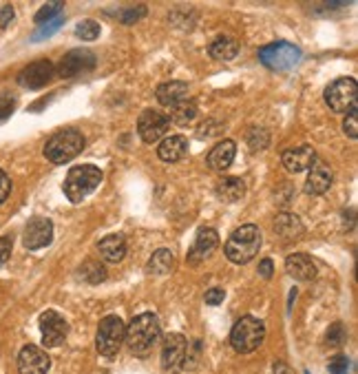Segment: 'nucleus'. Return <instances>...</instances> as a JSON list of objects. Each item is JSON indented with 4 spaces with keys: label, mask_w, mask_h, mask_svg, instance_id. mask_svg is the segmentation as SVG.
I'll return each mask as SVG.
<instances>
[{
    "label": "nucleus",
    "mask_w": 358,
    "mask_h": 374,
    "mask_svg": "<svg viewBox=\"0 0 358 374\" xmlns=\"http://www.w3.org/2000/svg\"><path fill=\"white\" fill-rule=\"evenodd\" d=\"M159 334H162V328H159L155 312H142L126 326L124 341L135 357H148L159 341Z\"/></svg>",
    "instance_id": "1"
},
{
    "label": "nucleus",
    "mask_w": 358,
    "mask_h": 374,
    "mask_svg": "<svg viewBox=\"0 0 358 374\" xmlns=\"http://www.w3.org/2000/svg\"><path fill=\"white\" fill-rule=\"evenodd\" d=\"M259 248H261V231L254 224L239 226V229L226 242V257L232 264H248L252 261Z\"/></svg>",
    "instance_id": "2"
},
{
    "label": "nucleus",
    "mask_w": 358,
    "mask_h": 374,
    "mask_svg": "<svg viewBox=\"0 0 358 374\" xmlns=\"http://www.w3.org/2000/svg\"><path fill=\"white\" fill-rule=\"evenodd\" d=\"M99 182H102V171L93 164H82L75 166V169L69 171L67 180H64V195L69 198V202H82L91 195Z\"/></svg>",
    "instance_id": "3"
},
{
    "label": "nucleus",
    "mask_w": 358,
    "mask_h": 374,
    "mask_svg": "<svg viewBox=\"0 0 358 374\" xmlns=\"http://www.w3.org/2000/svg\"><path fill=\"white\" fill-rule=\"evenodd\" d=\"M84 149V137L77 129H64L51 135V140L45 144V157L53 164L71 162Z\"/></svg>",
    "instance_id": "4"
},
{
    "label": "nucleus",
    "mask_w": 358,
    "mask_h": 374,
    "mask_svg": "<svg viewBox=\"0 0 358 374\" xmlns=\"http://www.w3.org/2000/svg\"><path fill=\"white\" fill-rule=\"evenodd\" d=\"M301 58H303L301 49L285 40H278L259 49V60L267 69H272V71H290V69H294L301 62Z\"/></svg>",
    "instance_id": "5"
},
{
    "label": "nucleus",
    "mask_w": 358,
    "mask_h": 374,
    "mask_svg": "<svg viewBox=\"0 0 358 374\" xmlns=\"http://www.w3.org/2000/svg\"><path fill=\"white\" fill-rule=\"evenodd\" d=\"M263 339H265V326L263 321H259L254 317H241L230 332L232 348L241 354L254 352L263 343Z\"/></svg>",
    "instance_id": "6"
},
{
    "label": "nucleus",
    "mask_w": 358,
    "mask_h": 374,
    "mask_svg": "<svg viewBox=\"0 0 358 374\" xmlns=\"http://www.w3.org/2000/svg\"><path fill=\"white\" fill-rule=\"evenodd\" d=\"M124 334L126 326L124 321L115 317V314H108L97 326V337H95V348L102 357H115L124 343Z\"/></svg>",
    "instance_id": "7"
},
{
    "label": "nucleus",
    "mask_w": 358,
    "mask_h": 374,
    "mask_svg": "<svg viewBox=\"0 0 358 374\" xmlns=\"http://www.w3.org/2000/svg\"><path fill=\"white\" fill-rule=\"evenodd\" d=\"M356 97H358V86L354 78H338V80H334L325 89V102L336 113L352 111L356 106Z\"/></svg>",
    "instance_id": "8"
},
{
    "label": "nucleus",
    "mask_w": 358,
    "mask_h": 374,
    "mask_svg": "<svg viewBox=\"0 0 358 374\" xmlns=\"http://www.w3.org/2000/svg\"><path fill=\"white\" fill-rule=\"evenodd\" d=\"M171 129V120L153 109H146L137 120V133L146 144H155L159 140H164V135Z\"/></svg>",
    "instance_id": "9"
},
{
    "label": "nucleus",
    "mask_w": 358,
    "mask_h": 374,
    "mask_svg": "<svg viewBox=\"0 0 358 374\" xmlns=\"http://www.w3.org/2000/svg\"><path fill=\"white\" fill-rule=\"evenodd\" d=\"M40 332H43V346L45 348H58L67 339L69 323L64 317L56 310H47L40 314Z\"/></svg>",
    "instance_id": "10"
},
{
    "label": "nucleus",
    "mask_w": 358,
    "mask_h": 374,
    "mask_svg": "<svg viewBox=\"0 0 358 374\" xmlns=\"http://www.w3.org/2000/svg\"><path fill=\"white\" fill-rule=\"evenodd\" d=\"M93 67H95V56L88 51V49H73V51H69L62 60H60L58 75L69 80V78L91 71Z\"/></svg>",
    "instance_id": "11"
},
{
    "label": "nucleus",
    "mask_w": 358,
    "mask_h": 374,
    "mask_svg": "<svg viewBox=\"0 0 358 374\" xmlns=\"http://www.w3.org/2000/svg\"><path fill=\"white\" fill-rule=\"evenodd\" d=\"M53 239V224L47 218H34L29 220V224L25 226L23 233V244L29 250H40L49 246Z\"/></svg>",
    "instance_id": "12"
},
{
    "label": "nucleus",
    "mask_w": 358,
    "mask_h": 374,
    "mask_svg": "<svg viewBox=\"0 0 358 374\" xmlns=\"http://www.w3.org/2000/svg\"><path fill=\"white\" fill-rule=\"evenodd\" d=\"M51 368L49 354L38 346H25L18 352V372L20 374H47Z\"/></svg>",
    "instance_id": "13"
},
{
    "label": "nucleus",
    "mask_w": 358,
    "mask_h": 374,
    "mask_svg": "<svg viewBox=\"0 0 358 374\" xmlns=\"http://www.w3.org/2000/svg\"><path fill=\"white\" fill-rule=\"evenodd\" d=\"M53 73H56V67L51 65V60H36L20 71L18 82H20V86L38 91V89L47 86V82L51 80Z\"/></svg>",
    "instance_id": "14"
},
{
    "label": "nucleus",
    "mask_w": 358,
    "mask_h": 374,
    "mask_svg": "<svg viewBox=\"0 0 358 374\" xmlns=\"http://www.w3.org/2000/svg\"><path fill=\"white\" fill-rule=\"evenodd\" d=\"M186 352H188V339L184 334H177V332L166 334L164 348H162V366L166 370H177L182 366Z\"/></svg>",
    "instance_id": "15"
},
{
    "label": "nucleus",
    "mask_w": 358,
    "mask_h": 374,
    "mask_svg": "<svg viewBox=\"0 0 358 374\" xmlns=\"http://www.w3.org/2000/svg\"><path fill=\"white\" fill-rule=\"evenodd\" d=\"M217 246H219V235H217V231H213V229H202V231L197 233L191 253H188V264H191V266H199L204 259H208L217 250Z\"/></svg>",
    "instance_id": "16"
},
{
    "label": "nucleus",
    "mask_w": 358,
    "mask_h": 374,
    "mask_svg": "<svg viewBox=\"0 0 358 374\" xmlns=\"http://www.w3.org/2000/svg\"><path fill=\"white\" fill-rule=\"evenodd\" d=\"M316 164V151L312 146H296L283 153V166L290 173H301V171H310Z\"/></svg>",
    "instance_id": "17"
},
{
    "label": "nucleus",
    "mask_w": 358,
    "mask_h": 374,
    "mask_svg": "<svg viewBox=\"0 0 358 374\" xmlns=\"http://www.w3.org/2000/svg\"><path fill=\"white\" fill-rule=\"evenodd\" d=\"M285 272L296 281H310L316 277V266L310 255L294 253L285 259Z\"/></svg>",
    "instance_id": "18"
},
{
    "label": "nucleus",
    "mask_w": 358,
    "mask_h": 374,
    "mask_svg": "<svg viewBox=\"0 0 358 374\" xmlns=\"http://www.w3.org/2000/svg\"><path fill=\"white\" fill-rule=\"evenodd\" d=\"M157 155L162 162H179L188 155V140L184 135H168L162 140L157 149Z\"/></svg>",
    "instance_id": "19"
},
{
    "label": "nucleus",
    "mask_w": 358,
    "mask_h": 374,
    "mask_svg": "<svg viewBox=\"0 0 358 374\" xmlns=\"http://www.w3.org/2000/svg\"><path fill=\"white\" fill-rule=\"evenodd\" d=\"M332 186V169L325 164H314L310 175L305 180V193L307 195H323Z\"/></svg>",
    "instance_id": "20"
},
{
    "label": "nucleus",
    "mask_w": 358,
    "mask_h": 374,
    "mask_svg": "<svg viewBox=\"0 0 358 374\" xmlns=\"http://www.w3.org/2000/svg\"><path fill=\"white\" fill-rule=\"evenodd\" d=\"M235 153H237L235 142H232V140H222L219 144L213 146V151H211V153H208V166H211L213 171L222 173V171H226L228 166L232 164Z\"/></svg>",
    "instance_id": "21"
},
{
    "label": "nucleus",
    "mask_w": 358,
    "mask_h": 374,
    "mask_svg": "<svg viewBox=\"0 0 358 374\" xmlns=\"http://www.w3.org/2000/svg\"><path fill=\"white\" fill-rule=\"evenodd\" d=\"M99 255L104 257L108 264H117L124 259L126 255V239L124 235H108L102 242H99Z\"/></svg>",
    "instance_id": "22"
},
{
    "label": "nucleus",
    "mask_w": 358,
    "mask_h": 374,
    "mask_svg": "<svg viewBox=\"0 0 358 374\" xmlns=\"http://www.w3.org/2000/svg\"><path fill=\"white\" fill-rule=\"evenodd\" d=\"M157 100H159V104H164V106H168L171 109L173 104H177V102H182V100H186V95H188V84L186 82H164V84H159L157 86Z\"/></svg>",
    "instance_id": "23"
},
{
    "label": "nucleus",
    "mask_w": 358,
    "mask_h": 374,
    "mask_svg": "<svg viewBox=\"0 0 358 374\" xmlns=\"http://www.w3.org/2000/svg\"><path fill=\"white\" fill-rule=\"evenodd\" d=\"M274 233L278 237H283L285 242H294L303 235V226H301V220L296 218V215H278L274 220Z\"/></svg>",
    "instance_id": "24"
},
{
    "label": "nucleus",
    "mask_w": 358,
    "mask_h": 374,
    "mask_svg": "<svg viewBox=\"0 0 358 374\" xmlns=\"http://www.w3.org/2000/svg\"><path fill=\"white\" fill-rule=\"evenodd\" d=\"M175 268V255L166 248H159L153 253V257L146 264V272L153 274V277H164V274L173 272Z\"/></svg>",
    "instance_id": "25"
},
{
    "label": "nucleus",
    "mask_w": 358,
    "mask_h": 374,
    "mask_svg": "<svg viewBox=\"0 0 358 374\" xmlns=\"http://www.w3.org/2000/svg\"><path fill=\"white\" fill-rule=\"evenodd\" d=\"M208 54H211L215 60H232L239 54V43L232 36H217L211 43V47H208Z\"/></svg>",
    "instance_id": "26"
},
{
    "label": "nucleus",
    "mask_w": 358,
    "mask_h": 374,
    "mask_svg": "<svg viewBox=\"0 0 358 374\" xmlns=\"http://www.w3.org/2000/svg\"><path fill=\"white\" fill-rule=\"evenodd\" d=\"M246 195V184L239 177H226L224 182L217 184V198L222 202H239Z\"/></svg>",
    "instance_id": "27"
},
{
    "label": "nucleus",
    "mask_w": 358,
    "mask_h": 374,
    "mask_svg": "<svg viewBox=\"0 0 358 374\" xmlns=\"http://www.w3.org/2000/svg\"><path fill=\"white\" fill-rule=\"evenodd\" d=\"M195 117H197V104L193 100H182L171 106V117H168V120L179 126H186L191 124Z\"/></svg>",
    "instance_id": "28"
},
{
    "label": "nucleus",
    "mask_w": 358,
    "mask_h": 374,
    "mask_svg": "<svg viewBox=\"0 0 358 374\" xmlns=\"http://www.w3.org/2000/svg\"><path fill=\"white\" fill-rule=\"evenodd\" d=\"M80 274H82V279L88 283H102L106 279V270L99 261H86L82 268H80Z\"/></svg>",
    "instance_id": "29"
},
{
    "label": "nucleus",
    "mask_w": 358,
    "mask_h": 374,
    "mask_svg": "<svg viewBox=\"0 0 358 374\" xmlns=\"http://www.w3.org/2000/svg\"><path fill=\"white\" fill-rule=\"evenodd\" d=\"M248 144H250L252 151H263L270 144V133L263 126H252L250 133H248Z\"/></svg>",
    "instance_id": "30"
},
{
    "label": "nucleus",
    "mask_w": 358,
    "mask_h": 374,
    "mask_svg": "<svg viewBox=\"0 0 358 374\" xmlns=\"http://www.w3.org/2000/svg\"><path fill=\"white\" fill-rule=\"evenodd\" d=\"M75 36L80 38V40H86V43L97 40V38H99V25L95 21H82V23H77Z\"/></svg>",
    "instance_id": "31"
},
{
    "label": "nucleus",
    "mask_w": 358,
    "mask_h": 374,
    "mask_svg": "<svg viewBox=\"0 0 358 374\" xmlns=\"http://www.w3.org/2000/svg\"><path fill=\"white\" fill-rule=\"evenodd\" d=\"M62 3H47L40 7V12L36 14V23L43 25V23H49V21H56V18L60 16V12H62Z\"/></svg>",
    "instance_id": "32"
},
{
    "label": "nucleus",
    "mask_w": 358,
    "mask_h": 374,
    "mask_svg": "<svg viewBox=\"0 0 358 374\" xmlns=\"http://www.w3.org/2000/svg\"><path fill=\"white\" fill-rule=\"evenodd\" d=\"M62 25H64V18H62V16H58V18H56V21H51V23H47V25H45L43 29H38V32H36V34L32 36V40H34V43H38V40H45V38H49V36H53V34H56V32H58V29H60V27H62Z\"/></svg>",
    "instance_id": "33"
},
{
    "label": "nucleus",
    "mask_w": 358,
    "mask_h": 374,
    "mask_svg": "<svg viewBox=\"0 0 358 374\" xmlns=\"http://www.w3.org/2000/svg\"><path fill=\"white\" fill-rule=\"evenodd\" d=\"M327 370L332 374H350V359H347L345 354H336V357H332L330 363H327Z\"/></svg>",
    "instance_id": "34"
},
{
    "label": "nucleus",
    "mask_w": 358,
    "mask_h": 374,
    "mask_svg": "<svg viewBox=\"0 0 358 374\" xmlns=\"http://www.w3.org/2000/svg\"><path fill=\"white\" fill-rule=\"evenodd\" d=\"M343 131H345L347 137H350V140H356V137H358V111H356V106L350 113H347L345 122H343Z\"/></svg>",
    "instance_id": "35"
},
{
    "label": "nucleus",
    "mask_w": 358,
    "mask_h": 374,
    "mask_svg": "<svg viewBox=\"0 0 358 374\" xmlns=\"http://www.w3.org/2000/svg\"><path fill=\"white\" fill-rule=\"evenodd\" d=\"M16 109V97L14 95H0V122H5Z\"/></svg>",
    "instance_id": "36"
},
{
    "label": "nucleus",
    "mask_w": 358,
    "mask_h": 374,
    "mask_svg": "<svg viewBox=\"0 0 358 374\" xmlns=\"http://www.w3.org/2000/svg\"><path fill=\"white\" fill-rule=\"evenodd\" d=\"M327 341H330V346H341L345 341V330H343V323H334L327 332Z\"/></svg>",
    "instance_id": "37"
},
{
    "label": "nucleus",
    "mask_w": 358,
    "mask_h": 374,
    "mask_svg": "<svg viewBox=\"0 0 358 374\" xmlns=\"http://www.w3.org/2000/svg\"><path fill=\"white\" fill-rule=\"evenodd\" d=\"M12 248H14L12 237H0V268H3L7 259L12 257Z\"/></svg>",
    "instance_id": "38"
},
{
    "label": "nucleus",
    "mask_w": 358,
    "mask_h": 374,
    "mask_svg": "<svg viewBox=\"0 0 358 374\" xmlns=\"http://www.w3.org/2000/svg\"><path fill=\"white\" fill-rule=\"evenodd\" d=\"M224 297H226V292L222 288H211V290H206V294H204L208 306H219V303L224 301Z\"/></svg>",
    "instance_id": "39"
},
{
    "label": "nucleus",
    "mask_w": 358,
    "mask_h": 374,
    "mask_svg": "<svg viewBox=\"0 0 358 374\" xmlns=\"http://www.w3.org/2000/svg\"><path fill=\"white\" fill-rule=\"evenodd\" d=\"M9 193H12V180H9V175L0 169V204L9 198Z\"/></svg>",
    "instance_id": "40"
},
{
    "label": "nucleus",
    "mask_w": 358,
    "mask_h": 374,
    "mask_svg": "<svg viewBox=\"0 0 358 374\" xmlns=\"http://www.w3.org/2000/svg\"><path fill=\"white\" fill-rule=\"evenodd\" d=\"M146 14V7H137V9H128V12H124L122 14V23H135V21H139Z\"/></svg>",
    "instance_id": "41"
},
{
    "label": "nucleus",
    "mask_w": 358,
    "mask_h": 374,
    "mask_svg": "<svg viewBox=\"0 0 358 374\" xmlns=\"http://www.w3.org/2000/svg\"><path fill=\"white\" fill-rule=\"evenodd\" d=\"M14 21V7L12 5H5V7H0V27H7L9 23Z\"/></svg>",
    "instance_id": "42"
},
{
    "label": "nucleus",
    "mask_w": 358,
    "mask_h": 374,
    "mask_svg": "<svg viewBox=\"0 0 358 374\" xmlns=\"http://www.w3.org/2000/svg\"><path fill=\"white\" fill-rule=\"evenodd\" d=\"M272 270H274V266H272V259H261V264H259V274L265 279H270L272 277Z\"/></svg>",
    "instance_id": "43"
},
{
    "label": "nucleus",
    "mask_w": 358,
    "mask_h": 374,
    "mask_svg": "<svg viewBox=\"0 0 358 374\" xmlns=\"http://www.w3.org/2000/svg\"><path fill=\"white\" fill-rule=\"evenodd\" d=\"M274 374H290L285 363H274Z\"/></svg>",
    "instance_id": "44"
},
{
    "label": "nucleus",
    "mask_w": 358,
    "mask_h": 374,
    "mask_svg": "<svg viewBox=\"0 0 358 374\" xmlns=\"http://www.w3.org/2000/svg\"><path fill=\"white\" fill-rule=\"evenodd\" d=\"M305 374H310V372H305Z\"/></svg>",
    "instance_id": "45"
}]
</instances>
